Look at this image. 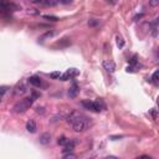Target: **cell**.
I'll return each mask as SVG.
<instances>
[{
  "mask_svg": "<svg viewBox=\"0 0 159 159\" xmlns=\"http://www.w3.org/2000/svg\"><path fill=\"white\" fill-rule=\"evenodd\" d=\"M117 45H118V47H123L124 46V40L122 39V37L117 36Z\"/></svg>",
  "mask_w": 159,
  "mask_h": 159,
  "instance_id": "obj_17",
  "label": "cell"
},
{
  "mask_svg": "<svg viewBox=\"0 0 159 159\" xmlns=\"http://www.w3.org/2000/svg\"><path fill=\"white\" fill-rule=\"evenodd\" d=\"M158 56H159V51H158Z\"/></svg>",
  "mask_w": 159,
  "mask_h": 159,
  "instance_id": "obj_28",
  "label": "cell"
},
{
  "mask_svg": "<svg viewBox=\"0 0 159 159\" xmlns=\"http://www.w3.org/2000/svg\"><path fill=\"white\" fill-rule=\"evenodd\" d=\"M61 75H62V73L60 72V71H55V72H52L51 75H50V77L53 78V80H56V78H60Z\"/></svg>",
  "mask_w": 159,
  "mask_h": 159,
  "instance_id": "obj_16",
  "label": "cell"
},
{
  "mask_svg": "<svg viewBox=\"0 0 159 159\" xmlns=\"http://www.w3.org/2000/svg\"><path fill=\"white\" fill-rule=\"evenodd\" d=\"M57 143H58V144H61V145H66V144L69 143V139H67L66 137H61V138H58Z\"/></svg>",
  "mask_w": 159,
  "mask_h": 159,
  "instance_id": "obj_14",
  "label": "cell"
},
{
  "mask_svg": "<svg viewBox=\"0 0 159 159\" xmlns=\"http://www.w3.org/2000/svg\"><path fill=\"white\" fill-rule=\"evenodd\" d=\"M157 23H159V16H158V18H157Z\"/></svg>",
  "mask_w": 159,
  "mask_h": 159,
  "instance_id": "obj_27",
  "label": "cell"
},
{
  "mask_svg": "<svg viewBox=\"0 0 159 159\" xmlns=\"http://www.w3.org/2000/svg\"><path fill=\"white\" fill-rule=\"evenodd\" d=\"M25 91H26V88H25V86H24V85H19L18 87H16L15 95H23V93H25Z\"/></svg>",
  "mask_w": 159,
  "mask_h": 159,
  "instance_id": "obj_12",
  "label": "cell"
},
{
  "mask_svg": "<svg viewBox=\"0 0 159 159\" xmlns=\"http://www.w3.org/2000/svg\"><path fill=\"white\" fill-rule=\"evenodd\" d=\"M32 103H34V97H26L16 103L12 110H14L15 113H24L25 111H27L31 107Z\"/></svg>",
  "mask_w": 159,
  "mask_h": 159,
  "instance_id": "obj_2",
  "label": "cell"
},
{
  "mask_svg": "<svg viewBox=\"0 0 159 159\" xmlns=\"http://www.w3.org/2000/svg\"><path fill=\"white\" fill-rule=\"evenodd\" d=\"M149 4L152 6H157V5H159V0H149Z\"/></svg>",
  "mask_w": 159,
  "mask_h": 159,
  "instance_id": "obj_19",
  "label": "cell"
},
{
  "mask_svg": "<svg viewBox=\"0 0 159 159\" xmlns=\"http://www.w3.org/2000/svg\"><path fill=\"white\" fill-rule=\"evenodd\" d=\"M29 82H30L32 86H36V87L41 86V80H40V77H37V76H31L30 78H29Z\"/></svg>",
  "mask_w": 159,
  "mask_h": 159,
  "instance_id": "obj_9",
  "label": "cell"
},
{
  "mask_svg": "<svg viewBox=\"0 0 159 159\" xmlns=\"http://www.w3.org/2000/svg\"><path fill=\"white\" fill-rule=\"evenodd\" d=\"M6 90H8V87H6V86H1V88H0V92H1V97H3L4 95H5Z\"/></svg>",
  "mask_w": 159,
  "mask_h": 159,
  "instance_id": "obj_20",
  "label": "cell"
},
{
  "mask_svg": "<svg viewBox=\"0 0 159 159\" xmlns=\"http://www.w3.org/2000/svg\"><path fill=\"white\" fill-rule=\"evenodd\" d=\"M31 3H34V4H37V3H42L44 0H30Z\"/></svg>",
  "mask_w": 159,
  "mask_h": 159,
  "instance_id": "obj_23",
  "label": "cell"
},
{
  "mask_svg": "<svg viewBox=\"0 0 159 159\" xmlns=\"http://www.w3.org/2000/svg\"><path fill=\"white\" fill-rule=\"evenodd\" d=\"M58 1L60 0H44V4L45 5H47V6H55V5H57L58 4Z\"/></svg>",
  "mask_w": 159,
  "mask_h": 159,
  "instance_id": "obj_11",
  "label": "cell"
},
{
  "mask_svg": "<svg viewBox=\"0 0 159 159\" xmlns=\"http://www.w3.org/2000/svg\"><path fill=\"white\" fill-rule=\"evenodd\" d=\"M77 75H78V71H77L76 69H70V70L66 71L64 75H61L60 80H61V81H67V80L72 78V77H75V76H77Z\"/></svg>",
  "mask_w": 159,
  "mask_h": 159,
  "instance_id": "obj_4",
  "label": "cell"
},
{
  "mask_svg": "<svg viewBox=\"0 0 159 159\" xmlns=\"http://www.w3.org/2000/svg\"><path fill=\"white\" fill-rule=\"evenodd\" d=\"M72 0H61V3H64V4H70Z\"/></svg>",
  "mask_w": 159,
  "mask_h": 159,
  "instance_id": "obj_24",
  "label": "cell"
},
{
  "mask_svg": "<svg viewBox=\"0 0 159 159\" xmlns=\"http://www.w3.org/2000/svg\"><path fill=\"white\" fill-rule=\"evenodd\" d=\"M39 140H40L41 144L46 145V144L50 143V140H51V136H50V133H44V134L40 136V139Z\"/></svg>",
  "mask_w": 159,
  "mask_h": 159,
  "instance_id": "obj_7",
  "label": "cell"
},
{
  "mask_svg": "<svg viewBox=\"0 0 159 159\" xmlns=\"http://www.w3.org/2000/svg\"><path fill=\"white\" fill-rule=\"evenodd\" d=\"M26 129H27V132H30V133H35L36 132V123L32 119H30L26 123Z\"/></svg>",
  "mask_w": 159,
  "mask_h": 159,
  "instance_id": "obj_8",
  "label": "cell"
},
{
  "mask_svg": "<svg viewBox=\"0 0 159 159\" xmlns=\"http://www.w3.org/2000/svg\"><path fill=\"white\" fill-rule=\"evenodd\" d=\"M67 121L70 123H72V127L76 132H85L90 127L88 118H86V117H83L78 113H72L69 117Z\"/></svg>",
  "mask_w": 159,
  "mask_h": 159,
  "instance_id": "obj_1",
  "label": "cell"
},
{
  "mask_svg": "<svg viewBox=\"0 0 159 159\" xmlns=\"http://www.w3.org/2000/svg\"><path fill=\"white\" fill-rule=\"evenodd\" d=\"M73 148H75V143L73 142H69L66 145H64V149L62 150H64V153H70L73 150Z\"/></svg>",
  "mask_w": 159,
  "mask_h": 159,
  "instance_id": "obj_10",
  "label": "cell"
},
{
  "mask_svg": "<svg viewBox=\"0 0 159 159\" xmlns=\"http://www.w3.org/2000/svg\"><path fill=\"white\" fill-rule=\"evenodd\" d=\"M97 24H98L97 20H90V21H88V25H90V26H95V25H97Z\"/></svg>",
  "mask_w": 159,
  "mask_h": 159,
  "instance_id": "obj_21",
  "label": "cell"
},
{
  "mask_svg": "<svg viewBox=\"0 0 159 159\" xmlns=\"http://www.w3.org/2000/svg\"><path fill=\"white\" fill-rule=\"evenodd\" d=\"M108 3H111V4H116V0H107Z\"/></svg>",
  "mask_w": 159,
  "mask_h": 159,
  "instance_id": "obj_25",
  "label": "cell"
},
{
  "mask_svg": "<svg viewBox=\"0 0 159 159\" xmlns=\"http://www.w3.org/2000/svg\"><path fill=\"white\" fill-rule=\"evenodd\" d=\"M129 64H131L132 66H134L136 64H137V56L134 55V56H133L132 58H131V61H129Z\"/></svg>",
  "mask_w": 159,
  "mask_h": 159,
  "instance_id": "obj_18",
  "label": "cell"
},
{
  "mask_svg": "<svg viewBox=\"0 0 159 159\" xmlns=\"http://www.w3.org/2000/svg\"><path fill=\"white\" fill-rule=\"evenodd\" d=\"M77 93H78V86L76 85V83H73V85L70 87V90H69V97L70 98H75L77 96Z\"/></svg>",
  "mask_w": 159,
  "mask_h": 159,
  "instance_id": "obj_6",
  "label": "cell"
},
{
  "mask_svg": "<svg viewBox=\"0 0 159 159\" xmlns=\"http://www.w3.org/2000/svg\"><path fill=\"white\" fill-rule=\"evenodd\" d=\"M83 107L87 108V110L90 111H93V112H101L102 107L101 104H99V102H91V101H83L82 102Z\"/></svg>",
  "mask_w": 159,
  "mask_h": 159,
  "instance_id": "obj_3",
  "label": "cell"
},
{
  "mask_svg": "<svg viewBox=\"0 0 159 159\" xmlns=\"http://www.w3.org/2000/svg\"><path fill=\"white\" fill-rule=\"evenodd\" d=\"M42 18L46 19V20H49V21H58V18H56V16H52V15H44Z\"/></svg>",
  "mask_w": 159,
  "mask_h": 159,
  "instance_id": "obj_15",
  "label": "cell"
},
{
  "mask_svg": "<svg viewBox=\"0 0 159 159\" xmlns=\"http://www.w3.org/2000/svg\"><path fill=\"white\" fill-rule=\"evenodd\" d=\"M152 81L154 82V85H156V86H159V71H157V72L153 73Z\"/></svg>",
  "mask_w": 159,
  "mask_h": 159,
  "instance_id": "obj_13",
  "label": "cell"
},
{
  "mask_svg": "<svg viewBox=\"0 0 159 159\" xmlns=\"http://www.w3.org/2000/svg\"><path fill=\"white\" fill-rule=\"evenodd\" d=\"M103 67L104 70H107L108 72H114V70H116V65L113 64L112 61H103Z\"/></svg>",
  "mask_w": 159,
  "mask_h": 159,
  "instance_id": "obj_5",
  "label": "cell"
},
{
  "mask_svg": "<svg viewBox=\"0 0 159 159\" xmlns=\"http://www.w3.org/2000/svg\"><path fill=\"white\" fill-rule=\"evenodd\" d=\"M157 103H158V107H159V97H158V99H157Z\"/></svg>",
  "mask_w": 159,
  "mask_h": 159,
  "instance_id": "obj_26",
  "label": "cell"
},
{
  "mask_svg": "<svg viewBox=\"0 0 159 159\" xmlns=\"http://www.w3.org/2000/svg\"><path fill=\"white\" fill-rule=\"evenodd\" d=\"M65 158H75V157H76V156H75V154H71V152L69 153V154H65V156H64Z\"/></svg>",
  "mask_w": 159,
  "mask_h": 159,
  "instance_id": "obj_22",
  "label": "cell"
}]
</instances>
